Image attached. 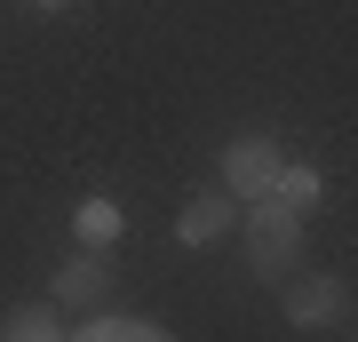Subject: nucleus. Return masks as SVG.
<instances>
[{"instance_id": "f257e3e1", "label": "nucleus", "mask_w": 358, "mask_h": 342, "mask_svg": "<svg viewBox=\"0 0 358 342\" xmlns=\"http://www.w3.org/2000/svg\"><path fill=\"white\" fill-rule=\"evenodd\" d=\"M247 247H255V271L263 279H279V271L294 263V247H303V215H287L279 199H247Z\"/></svg>"}, {"instance_id": "f03ea898", "label": "nucleus", "mask_w": 358, "mask_h": 342, "mask_svg": "<svg viewBox=\"0 0 358 342\" xmlns=\"http://www.w3.org/2000/svg\"><path fill=\"white\" fill-rule=\"evenodd\" d=\"M223 183H231V191H247V199H263V191L279 183V152H271L263 136H239V143L223 152Z\"/></svg>"}, {"instance_id": "7ed1b4c3", "label": "nucleus", "mask_w": 358, "mask_h": 342, "mask_svg": "<svg viewBox=\"0 0 358 342\" xmlns=\"http://www.w3.org/2000/svg\"><path fill=\"white\" fill-rule=\"evenodd\" d=\"M350 311V294H343V279H303L287 294V318L294 327H327V318H343Z\"/></svg>"}, {"instance_id": "20e7f679", "label": "nucleus", "mask_w": 358, "mask_h": 342, "mask_svg": "<svg viewBox=\"0 0 358 342\" xmlns=\"http://www.w3.org/2000/svg\"><path fill=\"white\" fill-rule=\"evenodd\" d=\"M176 231H183V239H192V247L223 239V231H231V199H223V191H199V199H192V207H183V215H176Z\"/></svg>"}, {"instance_id": "39448f33", "label": "nucleus", "mask_w": 358, "mask_h": 342, "mask_svg": "<svg viewBox=\"0 0 358 342\" xmlns=\"http://www.w3.org/2000/svg\"><path fill=\"white\" fill-rule=\"evenodd\" d=\"M96 294H103V263L96 255H80V263L56 271V303H96Z\"/></svg>"}, {"instance_id": "423d86ee", "label": "nucleus", "mask_w": 358, "mask_h": 342, "mask_svg": "<svg viewBox=\"0 0 358 342\" xmlns=\"http://www.w3.org/2000/svg\"><path fill=\"white\" fill-rule=\"evenodd\" d=\"M72 231H80V247H112V239H120V207H112V199H80Z\"/></svg>"}, {"instance_id": "0eeeda50", "label": "nucleus", "mask_w": 358, "mask_h": 342, "mask_svg": "<svg viewBox=\"0 0 358 342\" xmlns=\"http://www.w3.org/2000/svg\"><path fill=\"white\" fill-rule=\"evenodd\" d=\"M271 199H279L287 215H310V207H319V176H310V167H279V183H271Z\"/></svg>"}, {"instance_id": "6e6552de", "label": "nucleus", "mask_w": 358, "mask_h": 342, "mask_svg": "<svg viewBox=\"0 0 358 342\" xmlns=\"http://www.w3.org/2000/svg\"><path fill=\"white\" fill-rule=\"evenodd\" d=\"M80 342H176V334L136 327V318H88V334H80Z\"/></svg>"}, {"instance_id": "1a4fd4ad", "label": "nucleus", "mask_w": 358, "mask_h": 342, "mask_svg": "<svg viewBox=\"0 0 358 342\" xmlns=\"http://www.w3.org/2000/svg\"><path fill=\"white\" fill-rule=\"evenodd\" d=\"M0 342H56V318H48V311H8Z\"/></svg>"}, {"instance_id": "9d476101", "label": "nucleus", "mask_w": 358, "mask_h": 342, "mask_svg": "<svg viewBox=\"0 0 358 342\" xmlns=\"http://www.w3.org/2000/svg\"><path fill=\"white\" fill-rule=\"evenodd\" d=\"M40 8H64V0H40Z\"/></svg>"}]
</instances>
